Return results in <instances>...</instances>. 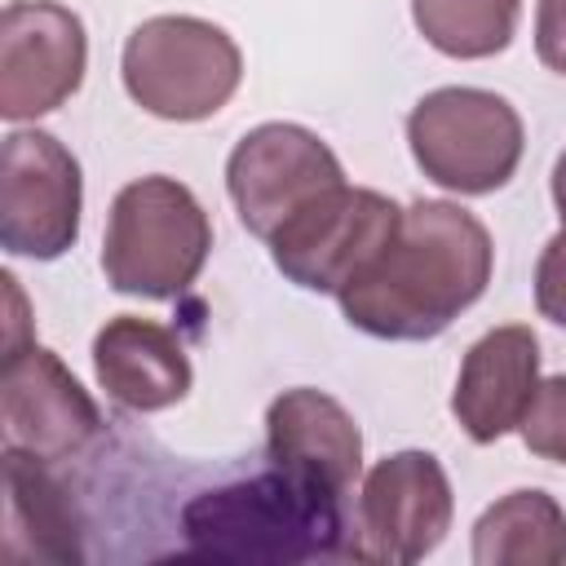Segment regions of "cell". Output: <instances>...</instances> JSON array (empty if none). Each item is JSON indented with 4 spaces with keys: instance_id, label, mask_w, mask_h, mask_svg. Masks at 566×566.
I'll return each instance as SVG.
<instances>
[{
    "instance_id": "8fae6325",
    "label": "cell",
    "mask_w": 566,
    "mask_h": 566,
    "mask_svg": "<svg viewBox=\"0 0 566 566\" xmlns=\"http://www.w3.org/2000/svg\"><path fill=\"white\" fill-rule=\"evenodd\" d=\"M0 424H4V447L40 460H71L102 433V411L84 394V385L66 371V363L31 340L4 349Z\"/></svg>"
},
{
    "instance_id": "277c9868",
    "label": "cell",
    "mask_w": 566,
    "mask_h": 566,
    "mask_svg": "<svg viewBox=\"0 0 566 566\" xmlns=\"http://www.w3.org/2000/svg\"><path fill=\"white\" fill-rule=\"evenodd\" d=\"M119 71L128 97L146 115L195 124L217 115L234 97L243 80V57L217 22L190 13H159L133 27Z\"/></svg>"
},
{
    "instance_id": "4fadbf2b",
    "label": "cell",
    "mask_w": 566,
    "mask_h": 566,
    "mask_svg": "<svg viewBox=\"0 0 566 566\" xmlns=\"http://www.w3.org/2000/svg\"><path fill=\"white\" fill-rule=\"evenodd\" d=\"M270 464L323 482L345 495L363 469V433L354 416L323 389H283L265 411Z\"/></svg>"
},
{
    "instance_id": "e0dca14e",
    "label": "cell",
    "mask_w": 566,
    "mask_h": 566,
    "mask_svg": "<svg viewBox=\"0 0 566 566\" xmlns=\"http://www.w3.org/2000/svg\"><path fill=\"white\" fill-rule=\"evenodd\" d=\"M522 0H411L416 31L447 57H495L517 31Z\"/></svg>"
},
{
    "instance_id": "9a60e30c",
    "label": "cell",
    "mask_w": 566,
    "mask_h": 566,
    "mask_svg": "<svg viewBox=\"0 0 566 566\" xmlns=\"http://www.w3.org/2000/svg\"><path fill=\"white\" fill-rule=\"evenodd\" d=\"M4 562H84L80 513L66 486L49 473V460L4 447Z\"/></svg>"
},
{
    "instance_id": "9c48e42d",
    "label": "cell",
    "mask_w": 566,
    "mask_h": 566,
    "mask_svg": "<svg viewBox=\"0 0 566 566\" xmlns=\"http://www.w3.org/2000/svg\"><path fill=\"white\" fill-rule=\"evenodd\" d=\"M340 159L301 124H261L239 137L226 159V190L248 234L270 239L314 195L340 186Z\"/></svg>"
},
{
    "instance_id": "ac0fdd59",
    "label": "cell",
    "mask_w": 566,
    "mask_h": 566,
    "mask_svg": "<svg viewBox=\"0 0 566 566\" xmlns=\"http://www.w3.org/2000/svg\"><path fill=\"white\" fill-rule=\"evenodd\" d=\"M517 429L531 455L548 464H566V376H548L535 385V398Z\"/></svg>"
},
{
    "instance_id": "3957f363",
    "label": "cell",
    "mask_w": 566,
    "mask_h": 566,
    "mask_svg": "<svg viewBox=\"0 0 566 566\" xmlns=\"http://www.w3.org/2000/svg\"><path fill=\"white\" fill-rule=\"evenodd\" d=\"M212 252V221L177 177L128 181L106 217L102 270L124 296L168 301L186 292Z\"/></svg>"
},
{
    "instance_id": "2e32d148",
    "label": "cell",
    "mask_w": 566,
    "mask_h": 566,
    "mask_svg": "<svg viewBox=\"0 0 566 566\" xmlns=\"http://www.w3.org/2000/svg\"><path fill=\"white\" fill-rule=\"evenodd\" d=\"M478 566H562L566 509L548 491H509L473 522Z\"/></svg>"
},
{
    "instance_id": "5b68a950",
    "label": "cell",
    "mask_w": 566,
    "mask_h": 566,
    "mask_svg": "<svg viewBox=\"0 0 566 566\" xmlns=\"http://www.w3.org/2000/svg\"><path fill=\"white\" fill-rule=\"evenodd\" d=\"M411 159L455 195H491L522 164V115L491 88H433L407 115Z\"/></svg>"
},
{
    "instance_id": "d6986e66",
    "label": "cell",
    "mask_w": 566,
    "mask_h": 566,
    "mask_svg": "<svg viewBox=\"0 0 566 566\" xmlns=\"http://www.w3.org/2000/svg\"><path fill=\"white\" fill-rule=\"evenodd\" d=\"M535 305L548 323L566 327V226L544 243L535 265Z\"/></svg>"
},
{
    "instance_id": "8992f818",
    "label": "cell",
    "mask_w": 566,
    "mask_h": 566,
    "mask_svg": "<svg viewBox=\"0 0 566 566\" xmlns=\"http://www.w3.org/2000/svg\"><path fill=\"white\" fill-rule=\"evenodd\" d=\"M402 208L367 186H332L296 208L265 243L279 274L305 292H340L394 239Z\"/></svg>"
},
{
    "instance_id": "52a82bcc",
    "label": "cell",
    "mask_w": 566,
    "mask_h": 566,
    "mask_svg": "<svg viewBox=\"0 0 566 566\" xmlns=\"http://www.w3.org/2000/svg\"><path fill=\"white\" fill-rule=\"evenodd\" d=\"M451 513L455 500L438 455L394 451L376 460L358 486L345 557L367 566H411L442 544Z\"/></svg>"
},
{
    "instance_id": "7c38bea8",
    "label": "cell",
    "mask_w": 566,
    "mask_h": 566,
    "mask_svg": "<svg viewBox=\"0 0 566 566\" xmlns=\"http://www.w3.org/2000/svg\"><path fill=\"white\" fill-rule=\"evenodd\" d=\"M539 385V336L522 323L495 327L469 345L451 411L473 442H495L522 424Z\"/></svg>"
},
{
    "instance_id": "ba28073f",
    "label": "cell",
    "mask_w": 566,
    "mask_h": 566,
    "mask_svg": "<svg viewBox=\"0 0 566 566\" xmlns=\"http://www.w3.org/2000/svg\"><path fill=\"white\" fill-rule=\"evenodd\" d=\"M84 181L75 155L44 128H18L0 146V243L13 256L57 261L80 239Z\"/></svg>"
},
{
    "instance_id": "30bf717a",
    "label": "cell",
    "mask_w": 566,
    "mask_h": 566,
    "mask_svg": "<svg viewBox=\"0 0 566 566\" xmlns=\"http://www.w3.org/2000/svg\"><path fill=\"white\" fill-rule=\"evenodd\" d=\"M88 35L57 0H9L0 13V115L35 119L57 111L84 80Z\"/></svg>"
},
{
    "instance_id": "7a4b0ae2",
    "label": "cell",
    "mask_w": 566,
    "mask_h": 566,
    "mask_svg": "<svg viewBox=\"0 0 566 566\" xmlns=\"http://www.w3.org/2000/svg\"><path fill=\"white\" fill-rule=\"evenodd\" d=\"M190 553L212 562H314L345 557L340 495L270 464L256 478L195 495L181 509Z\"/></svg>"
},
{
    "instance_id": "5bb4252c",
    "label": "cell",
    "mask_w": 566,
    "mask_h": 566,
    "mask_svg": "<svg viewBox=\"0 0 566 566\" xmlns=\"http://www.w3.org/2000/svg\"><path fill=\"white\" fill-rule=\"evenodd\" d=\"M93 371L106 398L124 411H164L190 394V358L164 323L115 314L93 336Z\"/></svg>"
},
{
    "instance_id": "6da1fadb",
    "label": "cell",
    "mask_w": 566,
    "mask_h": 566,
    "mask_svg": "<svg viewBox=\"0 0 566 566\" xmlns=\"http://www.w3.org/2000/svg\"><path fill=\"white\" fill-rule=\"evenodd\" d=\"M491 265V234L469 208L416 199L380 256L336 292L340 314L376 340H429L486 292Z\"/></svg>"
},
{
    "instance_id": "ffe728a7",
    "label": "cell",
    "mask_w": 566,
    "mask_h": 566,
    "mask_svg": "<svg viewBox=\"0 0 566 566\" xmlns=\"http://www.w3.org/2000/svg\"><path fill=\"white\" fill-rule=\"evenodd\" d=\"M535 53L548 71L566 75V0L535 4Z\"/></svg>"
},
{
    "instance_id": "44dd1931",
    "label": "cell",
    "mask_w": 566,
    "mask_h": 566,
    "mask_svg": "<svg viewBox=\"0 0 566 566\" xmlns=\"http://www.w3.org/2000/svg\"><path fill=\"white\" fill-rule=\"evenodd\" d=\"M553 203H557V217H562V226H566V150H562L557 164H553Z\"/></svg>"
}]
</instances>
